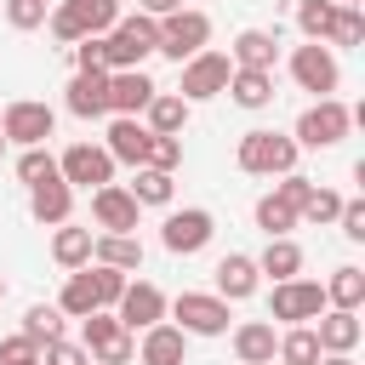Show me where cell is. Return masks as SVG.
Segmentation results:
<instances>
[{"instance_id": "1", "label": "cell", "mask_w": 365, "mask_h": 365, "mask_svg": "<svg viewBox=\"0 0 365 365\" xmlns=\"http://www.w3.org/2000/svg\"><path fill=\"white\" fill-rule=\"evenodd\" d=\"M114 23H120V0H57V11H51V34L68 46L108 34Z\"/></svg>"}, {"instance_id": "2", "label": "cell", "mask_w": 365, "mask_h": 365, "mask_svg": "<svg viewBox=\"0 0 365 365\" xmlns=\"http://www.w3.org/2000/svg\"><path fill=\"white\" fill-rule=\"evenodd\" d=\"M154 29H160V34H154V51L171 57V63L200 57L205 40H211V17H205V11H171V17H160Z\"/></svg>"}, {"instance_id": "3", "label": "cell", "mask_w": 365, "mask_h": 365, "mask_svg": "<svg viewBox=\"0 0 365 365\" xmlns=\"http://www.w3.org/2000/svg\"><path fill=\"white\" fill-rule=\"evenodd\" d=\"M154 34H160V29H154V17H143V11H137V17H120V23L103 34L108 74H120V68H137V63L154 51Z\"/></svg>"}, {"instance_id": "4", "label": "cell", "mask_w": 365, "mask_h": 365, "mask_svg": "<svg viewBox=\"0 0 365 365\" xmlns=\"http://www.w3.org/2000/svg\"><path fill=\"white\" fill-rule=\"evenodd\" d=\"M348 125H354V108L336 103V97H319L314 108L297 114V137L291 143H302V148H336L348 137Z\"/></svg>"}, {"instance_id": "5", "label": "cell", "mask_w": 365, "mask_h": 365, "mask_svg": "<svg viewBox=\"0 0 365 365\" xmlns=\"http://www.w3.org/2000/svg\"><path fill=\"white\" fill-rule=\"evenodd\" d=\"M240 171L251 177H285L297 171V143L279 131H245L240 137Z\"/></svg>"}, {"instance_id": "6", "label": "cell", "mask_w": 365, "mask_h": 365, "mask_svg": "<svg viewBox=\"0 0 365 365\" xmlns=\"http://www.w3.org/2000/svg\"><path fill=\"white\" fill-rule=\"evenodd\" d=\"M325 314V285L319 279H279L274 297H268V319H291V325H308Z\"/></svg>"}, {"instance_id": "7", "label": "cell", "mask_w": 365, "mask_h": 365, "mask_svg": "<svg viewBox=\"0 0 365 365\" xmlns=\"http://www.w3.org/2000/svg\"><path fill=\"white\" fill-rule=\"evenodd\" d=\"M171 314H177V331L182 336H222L228 331V302L222 297H205V291H182L171 302Z\"/></svg>"}, {"instance_id": "8", "label": "cell", "mask_w": 365, "mask_h": 365, "mask_svg": "<svg viewBox=\"0 0 365 365\" xmlns=\"http://www.w3.org/2000/svg\"><path fill=\"white\" fill-rule=\"evenodd\" d=\"M291 74H297V86L314 91V97H331V91L342 86V68H336L331 46H319V40H308V46L291 51Z\"/></svg>"}, {"instance_id": "9", "label": "cell", "mask_w": 365, "mask_h": 365, "mask_svg": "<svg viewBox=\"0 0 365 365\" xmlns=\"http://www.w3.org/2000/svg\"><path fill=\"white\" fill-rule=\"evenodd\" d=\"M51 131H57V114H51L46 103H6V114H0V137H6V143L46 148Z\"/></svg>"}, {"instance_id": "10", "label": "cell", "mask_w": 365, "mask_h": 365, "mask_svg": "<svg viewBox=\"0 0 365 365\" xmlns=\"http://www.w3.org/2000/svg\"><path fill=\"white\" fill-rule=\"evenodd\" d=\"M57 177H63L68 188H103V182H114V160H108V148H97V143H74V148H63Z\"/></svg>"}, {"instance_id": "11", "label": "cell", "mask_w": 365, "mask_h": 365, "mask_svg": "<svg viewBox=\"0 0 365 365\" xmlns=\"http://www.w3.org/2000/svg\"><path fill=\"white\" fill-rule=\"evenodd\" d=\"M228 74H234V63L222 57V51H200V57H188L182 63V103H205V97H217V91H228Z\"/></svg>"}, {"instance_id": "12", "label": "cell", "mask_w": 365, "mask_h": 365, "mask_svg": "<svg viewBox=\"0 0 365 365\" xmlns=\"http://www.w3.org/2000/svg\"><path fill=\"white\" fill-rule=\"evenodd\" d=\"M211 234H217V222H211V211H200V205L171 211V217H165V228H160V240H165V251H171V257H194V251H205V245H211Z\"/></svg>"}, {"instance_id": "13", "label": "cell", "mask_w": 365, "mask_h": 365, "mask_svg": "<svg viewBox=\"0 0 365 365\" xmlns=\"http://www.w3.org/2000/svg\"><path fill=\"white\" fill-rule=\"evenodd\" d=\"M86 354H97V365H125L131 359V331L108 308H97V314H86Z\"/></svg>"}, {"instance_id": "14", "label": "cell", "mask_w": 365, "mask_h": 365, "mask_svg": "<svg viewBox=\"0 0 365 365\" xmlns=\"http://www.w3.org/2000/svg\"><path fill=\"white\" fill-rule=\"evenodd\" d=\"M137 200L120 188V182H103V188H91V222L103 228V234H131L137 228Z\"/></svg>"}, {"instance_id": "15", "label": "cell", "mask_w": 365, "mask_h": 365, "mask_svg": "<svg viewBox=\"0 0 365 365\" xmlns=\"http://www.w3.org/2000/svg\"><path fill=\"white\" fill-rule=\"evenodd\" d=\"M154 80L143 74V68H120V74H108V108H114V120H137L148 103H154Z\"/></svg>"}, {"instance_id": "16", "label": "cell", "mask_w": 365, "mask_h": 365, "mask_svg": "<svg viewBox=\"0 0 365 365\" xmlns=\"http://www.w3.org/2000/svg\"><path fill=\"white\" fill-rule=\"evenodd\" d=\"M114 308H120L114 319H120L125 331H148V325H160V319H165V291H160V285H148V279H137V285H125V297H120Z\"/></svg>"}, {"instance_id": "17", "label": "cell", "mask_w": 365, "mask_h": 365, "mask_svg": "<svg viewBox=\"0 0 365 365\" xmlns=\"http://www.w3.org/2000/svg\"><path fill=\"white\" fill-rule=\"evenodd\" d=\"M274 57H279V34H268V29H240L234 34V51H228L234 68H268L274 74Z\"/></svg>"}, {"instance_id": "18", "label": "cell", "mask_w": 365, "mask_h": 365, "mask_svg": "<svg viewBox=\"0 0 365 365\" xmlns=\"http://www.w3.org/2000/svg\"><path fill=\"white\" fill-rule=\"evenodd\" d=\"M148 143H154V131L148 125H137V120H114L108 125V160H125V165H148Z\"/></svg>"}, {"instance_id": "19", "label": "cell", "mask_w": 365, "mask_h": 365, "mask_svg": "<svg viewBox=\"0 0 365 365\" xmlns=\"http://www.w3.org/2000/svg\"><path fill=\"white\" fill-rule=\"evenodd\" d=\"M274 348H279L274 319H245V325L234 331V354H240V365H274Z\"/></svg>"}, {"instance_id": "20", "label": "cell", "mask_w": 365, "mask_h": 365, "mask_svg": "<svg viewBox=\"0 0 365 365\" xmlns=\"http://www.w3.org/2000/svg\"><path fill=\"white\" fill-rule=\"evenodd\" d=\"M29 211H34V222L63 228L68 211H74V188H68L63 177H57V182H40V188H29Z\"/></svg>"}, {"instance_id": "21", "label": "cell", "mask_w": 365, "mask_h": 365, "mask_svg": "<svg viewBox=\"0 0 365 365\" xmlns=\"http://www.w3.org/2000/svg\"><path fill=\"white\" fill-rule=\"evenodd\" d=\"M319 354H354V342L365 336V325H359V314H342V308H331V314H319Z\"/></svg>"}, {"instance_id": "22", "label": "cell", "mask_w": 365, "mask_h": 365, "mask_svg": "<svg viewBox=\"0 0 365 365\" xmlns=\"http://www.w3.org/2000/svg\"><path fill=\"white\" fill-rule=\"evenodd\" d=\"M68 114H80V120L108 114V74H74L68 80Z\"/></svg>"}, {"instance_id": "23", "label": "cell", "mask_w": 365, "mask_h": 365, "mask_svg": "<svg viewBox=\"0 0 365 365\" xmlns=\"http://www.w3.org/2000/svg\"><path fill=\"white\" fill-rule=\"evenodd\" d=\"M91 257H97L103 268L131 274V268H143V240H137V234H97V240H91Z\"/></svg>"}, {"instance_id": "24", "label": "cell", "mask_w": 365, "mask_h": 365, "mask_svg": "<svg viewBox=\"0 0 365 365\" xmlns=\"http://www.w3.org/2000/svg\"><path fill=\"white\" fill-rule=\"evenodd\" d=\"M251 291H257V262L240 257V251H228V257L217 262V297H222V302H240V297H251Z\"/></svg>"}, {"instance_id": "25", "label": "cell", "mask_w": 365, "mask_h": 365, "mask_svg": "<svg viewBox=\"0 0 365 365\" xmlns=\"http://www.w3.org/2000/svg\"><path fill=\"white\" fill-rule=\"evenodd\" d=\"M228 91H234L240 108H268L274 103V74L268 68H234L228 74Z\"/></svg>"}, {"instance_id": "26", "label": "cell", "mask_w": 365, "mask_h": 365, "mask_svg": "<svg viewBox=\"0 0 365 365\" xmlns=\"http://www.w3.org/2000/svg\"><path fill=\"white\" fill-rule=\"evenodd\" d=\"M143 114H148V131H154V137H177V131L188 125V103H182L177 91H154V103H148Z\"/></svg>"}, {"instance_id": "27", "label": "cell", "mask_w": 365, "mask_h": 365, "mask_svg": "<svg viewBox=\"0 0 365 365\" xmlns=\"http://www.w3.org/2000/svg\"><path fill=\"white\" fill-rule=\"evenodd\" d=\"M325 302L331 308H342V314H359V302H365V268H336L331 279H325Z\"/></svg>"}, {"instance_id": "28", "label": "cell", "mask_w": 365, "mask_h": 365, "mask_svg": "<svg viewBox=\"0 0 365 365\" xmlns=\"http://www.w3.org/2000/svg\"><path fill=\"white\" fill-rule=\"evenodd\" d=\"M143 365H182V331L177 325H148L143 331Z\"/></svg>"}, {"instance_id": "29", "label": "cell", "mask_w": 365, "mask_h": 365, "mask_svg": "<svg viewBox=\"0 0 365 365\" xmlns=\"http://www.w3.org/2000/svg\"><path fill=\"white\" fill-rule=\"evenodd\" d=\"M257 274H274V285L279 279H297L302 274V245L297 240H268V251L257 257Z\"/></svg>"}, {"instance_id": "30", "label": "cell", "mask_w": 365, "mask_h": 365, "mask_svg": "<svg viewBox=\"0 0 365 365\" xmlns=\"http://www.w3.org/2000/svg\"><path fill=\"white\" fill-rule=\"evenodd\" d=\"M274 359H279V365H319V336H314V325H291V331L279 336Z\"/></svg>"}, {"instance_id": "31", "label": "cell", "mask_w": 365, "mask_h": 365, "mask_svg": "<svg viewBox=\"0 0 365 365\" xmlns=\"http://www.w3.org/2000/svg\"><path fill=\"white\" fill-rule=\"evenodd\" d=\"M91 240H97L91 228H57V234H51V257H57L63 268H86V262H91Z\"/></svg>"}, {"instance_id": "32", "label": "cell", "mask_w": 365, "mask_h": 365, "mask_svg": "<svg viewBox=\"0 0 365 365\" xmlns=\"http://www.w3.org/2000/svg\"><path fill=\"white\" fill-rule=\"evenodd\" d=\"M171 188H177V182H171V171H154V165H137V182H131L125 194H131L137 205H171Z\"/></svg>"}, {"instance_id": "33", "label": "cell", "mask_w": 365, "mask_h": 365, "mask_svg": "<svg viewBox=\"0 0 365 365\" xmlns=\"http://www.w3.org/2000/svg\"><path fill=\"white\" fill-rule=\"evenodd\" d=\"M57 308H63V314H74V319L97 314V285H91V268H86V274H68V279H63V297H57Z\"/></svg>"}, {"instance_id": "34", "label": "cell", "mask_w": 365, "mask_h": 365, "mask_svg": "<svg viewBox=\"0 0 365 365\" xmlns=\"http://www.w3.org/2000/svg\"><path fill=\"white\" fill-rule=\"evenodd\" d=\"M23 336H29L34 348H46V342H63V308H46V302H34V308L23 314Z\"/></svg>"}, {"instance_id": "35", "label": "cell", "mask_w": 365, "mask_h": 365, "mask_svg": "<svg viewBox=\"0 0 365 365\" xmlns=\"http://www.w3.org/2000/svg\"><path fill=\"white\" fill-rule=\"evenodd\" d=\"M257 228H262L268 240H285V234L297 228V211H291L285 200H274V194H262V200H257Z\"/></svg>"}, {"instance_id": "36", "label": "cell", "mask_w": 365, "mask_h": 365, "mask_svg": "<svg viewBox=\"0 0 365 365\" xmlns=\"http://www.w3.org/2000/svg\"><path fill=\"white\" fill-rule=\"evenodd\" d=\"M331 23H336V0H302V6H297V29H302L308 40H319V46H325Z\"/></svg>"}, {"instance_id": "37", "label": "cell", "mask_w": 365, "mask_h": 365, "mask_svg": "<svg viewBox=\"0 0 365 365\" xmlns=\"http://www.w3.org/2000/svg\"><path fill=\"white\" fill-rule=\"evenodd\" d=\"M17 177H23L29 188H40V182H57V160H51V148H23V160H17Z\"/></svg>"}, {"instance_id": "38", "label": "cell", "mask_w": 365, "mask_h": 365, "mask_svg": "<svg viewBox=\"0 0 365 365\" xmlns=\"http://www.w3.org/2000/svg\"><path fill=\"white\" fill-rule=\"evenodd\" d=\"M359 40H365V17H359V6H336V23H331L325 46H359Z\"/></svg>"}, {"instance_id": "39", "label": "cell", "mask_w": 365, "mask_h": 365, "mask_svg": "<svg viewBox=\"0 0 365 365\" xmlns=\"http://www.w3.org/2000/svg\"><path fill=\"white\" fill-rule=\"evenodd\" d=\"M336 211H342V194L314 188V194H308V205L297 211V222H319V228H325V222H336Z\"/></svg>"}, {"instance_id": "40", "label": "cell", "mask_w": 365, "mask_h": 365, "mask_svg": "<svg viewBox=\"0 0 365 365\" xmlns=\"http://www.w3.org/2000/svg\"><path fill=\"white\" fill-rule=\"evenodd\" d=\"M91 285H97V308H114V302L125 297L131 279H125L120 268H103V262H97V268H91Z\"/></svg>"}, {"instance_id": "41", "label": "cell", "mask_w": 365, "mask_h": 365, "mask_svg": "<svg viewBox=\"0 0 365 365\" xmlns=\"http://www.w3.org/2000/svg\"><path fill=\"white\" fill-rule=\"evenodd\" d=\"M148 165L154 171H177L182 165V137H154L148 143Z\"/></svg>"}, {"instance_id": "42", "label": "cell", "mask_w": 365, "mask_h": 365, "mask_svg": "<svg viewBox=\"0 0 365 365\" xmlns=\"http://www.w3.org/2000/svg\"><path fill=\"white\" fill-rule=\"evenodd\" d=\"M6 23L11 29H40L46 23V0H6Z\"/></svg>"}, {"instance_id": "43", "label": "cell", "mask_w": 365, "mask_h": 365, "mask_svg": "<svg viewBox=\"0 0 365 365\" xmlns=\"http://www.w3.org/2000/svg\"><path fill=\"white\" fill-rule=\"evenodd\" d=\"M74 63H80V74H108V57H103V34L80 40V46H74Z\"/></svg>"}, {"instance_id": "44", "label": "cell", "mask_w": 365, "mask_h": 365, "mask_svg": "<svg viewBox=\"0 0 365 365\" xmlns=\"http://www.w3.org/2000/svg\"><path fill=\"white\" fill-rule=\"evenodd\" d=\"M308 194H314V182H308V177H297V171H285V182L274 188V200H285L291 211H302V205H308Z\"/></svg>"}, {"instance_id": "45", "label": "cell", "mask_w": 365, "mask_h": 365, "mask_svg": "<svg viewBox=\"0 0 365 365\" xmlns=\"http://www.w3.org/2000/svg\"><path fill=\"white\" fill-rule=\"evenodd\" d=\"M0 365H40V348L29 336H6L0 342Z\"/></svg>"}, {"instance_id": "46", "label": "cell", "mask_w": 365, "mask_h": 365, "mask_svg": "<svg viewBox=\"0 0 365 365\" xmlns=\"http://www.w3.org/2000/svg\"><path fill=\"white\" fill-rule=\"evenodd\" d=\"M40 365H91V354L74 348V342H46L40 348Z\"/></svg>"}, {"instance_id": "47", "label": "cell", "mask_w": 365, "mask_h": 365, "mask_svg": "<svg viewBox=\"0 0 365 365\" xmlns=\"http://www.w3.org/2000/svg\"><path fill=\"white\" fill-rule=\"evenodd\" d=\"M336 222H342V234H348V240H365V200H342Z\"/></svg>"}, {"instance_id": "48", "label": "cell", "mask_w": 365, "mask_h": 365, "mask_svg": "<svg viewBox=\"0 0 365 365\" xmlns=\"http://www.w3.org/2000/svg\"><path fill=\"white\" fill-rule=\"evenodd\" d=\"M137 6H143V17H154V23L171 17V11H182V0H137Z\"/></svg>"}, {"instance_id": "49", "label": "cell", "mask_w": 365, "mask_h": 365, "mask_svg": "<svg viewBox=\"0 0 365 365\" xmlns=\"http://www.w3.org/2000/svg\"><path fill=\"white\" fill-rule=\"evenodd\" d=\"M319 365H354L348 354H319Z\"/></svg>"}, {"instance_id": "50", "label": "cell", "mask_w": 365, "mask_h": 365, "mask_svg": "<svg viewBox=\"0 0 365 365\" xmlns=\"http://www.w3.org/2000/svg\"><path fill=\"white\" fill-rule=\"evenodd\" d=\"M336 6H359V0H336Z\"/></svg>"}, {"instance_id": "51", "label": "cell", "mask_w": 365, "mask_h": 365, "mask_svg": "<svg viewBox=\"0 0 365 365\" xmlns=\"http://www.w3.org/2000/svg\"><path fill=\"white\" fill-rule=\"evenodd\" d=\"M0 154H6V137H0Z\"/></svg>"}, {"instance_id": "52", "label": "cell", "mask_w": 365, "mask_h": 365, "mask_svg": "<svg viewBox=\"0 0 365 365\" xmlns=\"http://www.w3.org/2000/svg\"><path fill=\"white\" fill-rule=\"evenodd\" d=\"M0 297H6V279H0Z\"/></svg>"}]
</instances>
